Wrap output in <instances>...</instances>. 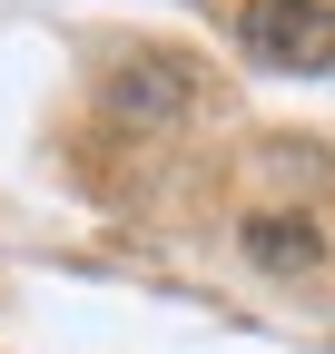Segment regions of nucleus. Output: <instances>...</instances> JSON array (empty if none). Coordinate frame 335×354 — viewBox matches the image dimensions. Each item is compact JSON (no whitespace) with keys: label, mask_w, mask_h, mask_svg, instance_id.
Masks as SVG:
<instances>
[{"label":"nucleus","mask_w":335,"mask_h":354,"mask_svg":"<svg viewBox=\"0 0 335 354\" xmlns=\"http://www.w3.org/2000/svg\"><path fill=\"white\" fill-rule=\"evenodd\" d=\"M237 50L266 69H335V0H246Z\"/></svg>","instance_id":"nucleus-1"},{"label":"nucleus","mask_w":335,"mask_h":354,"mask_svg":"<svg viewBox=\"0 0 335 354\" xmlns=\"http://www.w3.org/2000/svg\"><path fill=\"white\" fill-rule=\"evenodd\" d=\"M246 256L257 266H316V227L296 216V227H286V216H246Z\"/></svg>","instance_id":"nucleus-2"},{"label":"nucleus","mask_w":335,"mask_h":354,"mask_svg":"<svg viewBox=\"0 0 335 354\" xmlns=\"http://www.w3.org/2000/svg\"><path fill=\"white\" fill-rule=\"evenodd\" d=\"M118 109H188V79L178 69H129L118 79Z\"/></svg>","instance_id":"nucleus-3"}]
</instances>
